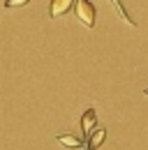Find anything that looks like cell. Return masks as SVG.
Listing matches in <instances>:
<instances>
[{
    "instance_id": "obj_2",
    "label": "cell",
    "mask_w": 148,
    "mask_h": 150,
    "mask_svg": "<svg viewBox=\"0 0 148 150\" xmlns=\"http://www.w3.org/2000/svg\"><path fill=\"white\" fill-rule=\"evenodd\" d=\"M72 7H74V0H51V5H49V16H51V19H58V16L67 14Z\"/></svg>"
},
{
    "instance_id": "obj_5",
    "label": "cell",
    "mask_w": 148,
    "mask_h": 150,
    "mask_svg": "<svg viewBox=\"0 0 148 150\" xmlns=\"http://www.w3.org/2000/svg\"><path fill=\"white\" fill-rule=\"evenodd\" d=\"M104 139H107V129L102 127V129H95L88 136V150H97L102 143H104Z\"/></svg>"
},
{
    "instance_id": "obj_4",
    "label": "cell",
    "mask_w": 148,
    "mask_h": 150,
    "mask_svg": "<svg viewBox=\"0 0 148 150\" xmlns=\"http://www.w3.org/2000/svg\"><path fill=\"white\" fill-rule=\"evenodd\" d=\"M60 146H65V148H72V150H79L81 146H83V141L79 139V136H74V134H70V132H65V134H58V139H56Z\"/></svg>"
},
{
    "instance_id": "obj_3",
    "label": "cell",
    "mask_w": 148,
    "mask_h": 150,
    "mask_svg": "<svg viewBox=\"0 0 148 150\" xmlns=\"http://www.w3.org/2000/svg\"><path fill=\"white\" fill-rule=\"evenodd\" d=\"M95 122H97V113L95 109H86L83 115H81V129H83V139H88L95 129Z\"/></svg>"
},
{
    "instance_id": "obj_6",
    "label": "cell",
    "mask_w": 148,
    "mask_h": 150,
    "mask_svg": "<svg viewBox=\"0 0 148 150\" xmlns=\"http://www.w3.org/2000/svg\"><path fill=\"white\" fill-rule=\"evenodd\" d=\"M30 0H5V7L7 9H14V7H23V5H28Z\"/></svg>"
},
{
    "instance_id": "obj_1",
    "label": "cell",
    "mask_w": 148,
    "mask_h": 150,
    "mask_svg": "<svg viewBox=\"0 0 148 150\" xmlns=\"http://www.w3.org/2000/svg\"><path fill=\"white\" fill-rule=\"evenodd\" d=\"M74 14L86 28L95 25V7L90 0H74Z\"/></svg>"
},
{
    "instance_id": "obj_7",
    "label": "cell",
    "mask_w": 148,
    "mask_h": 150,
    "mask_svg": "<svg viewBox=\"0 0 148 150\" xmlns=\"http://www.w3.org/2000/svg\"><path fill=\"white\" fill-rule=\"evenodd\" d=\"M144 93H146V95H148V88H146V90H144Z\"/></svg>"
}]
</instances>
